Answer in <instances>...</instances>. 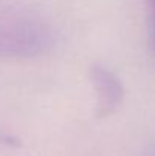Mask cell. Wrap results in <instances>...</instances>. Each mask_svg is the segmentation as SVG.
<instances>
[{
	"instance_id": "obj_1",
	"label": "cell",
	"mask_w": 155,
	"mask_h": 156,
	"mask_svg": "<svg viewBox=\"0 0 155 156\" xmlns=\"http://www.w3.org/2000/svg\"><path fill=\"white\" fill-rule=\"evenodd\" d=\"M55 44L52 29L31 17H0V56L35 58L49 52Z\"/></svg>"
},
{
	"instance_id": "obj_3",
	"label": "cell",
	"mask_w": 155,
	"mask_h": 156,
	"mask_svg": "<svg viewBox=\"0 0 155 156\" xmlns=\"http://www.w3.org/2000/svg\"><path fill=\"white\" fill-rule=\"evenodd\" d=\"M0 143L8 144V146H18V141L15 138H12L9 135H2V133H0Z\"/></svg>"
},
{
	"instance_id": "obj_2",
	"label": "cell",
	"mask_w": 155,
	"mask_h": 156,
	"mask_svg": "<svg viewBox=\"0 0 155 156\" xmlns=\"http://www.w3.org/2000/svg\"><path fill=\"white\" fill-rule=\"evenodd\" d=\"M88 77L93 85V90L98 96L96 117L106 118L113 115L123 102L125 90L120 79L109 68L101 64H94L88 70Z\"/></svg>"
}]
</instances>
